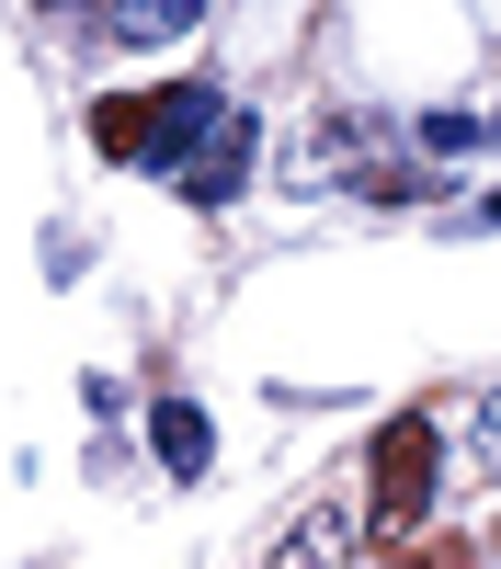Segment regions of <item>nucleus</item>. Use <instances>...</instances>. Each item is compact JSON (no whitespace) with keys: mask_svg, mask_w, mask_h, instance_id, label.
I'll list each match as a JSON object with an SVG mask.
<instances>
[{"mask_svg":"<svg viewBox=\"0 0 501 569\" xmlns=\"http://www.w3.org/2000/svg\"><path fill=\"white\" fill-rule=\"evenodd\" d=\"M217 126H228V91H206V80L114 91V103H91V137H103V160H126V171H171V182H182V160H194Z\"/></svg>","mask_w":501,"mask_h":569,"instance_id":"1","label":"nucleus"},{"mask_svg":"<svg viewBox=\"0 0 501 569\" xmlns=\"http://www.w3.org/2000/svg\"><path fill=\"white\" fill-rule=\"evenodd\" d=\"M433 479H444V433H433V410H399L388 433H377V525L410 536L433 512Z\"/></svg>","mask_w":501,"mask_h":569,"instance_id":"2","label":"nucleus"},{"mask_svg":"<svg viewBox=\"0 0 501 569\" xmlns=\"http://www.w3.org/2000/svg\"><path fill=\"white\" fill-rule=\"evenodd\" d=\"M251 149H262V126H251L240 103H228V126L206 137L194 160H182V194H194V206H228V194H240V182H251Z\"/></svg>","mask_w":501,"mask_h":569,"instance_id":"3","label":"nucleus"},{"mask_svg":"<svg viewBox=\"0 0 501 569\" xmlns=\"http://www.w3.org/2000/svg\"><path fill=\"white\" fill-rule=\"evenodd\" d=\"M149 445H160L171 479H206V467H217V433H206L194 399H160V410H149Z\"/></svg>","mask_w":501,"mask_h":569,"instance_id":"4","label":"nucleus"},{"mask_svg":"<svg viewBox=\"0 0 501 569\" xmlns=\"http://www.w3.org/2000/svg\"><path fill=\"white\" fill-rule=\"evenodd\" d=\"M114 46H171V34H194L206 23V0H114Z\"/></svg>","mask_w":501,"mask_h":569,"instance_id":"5","label":"nucleus"},{"mask_svg":"<svg viewBox=\"0 0 501 569\" xmlns=\"http://www.w3.org/2000/svg\"><path fill=\"white\" fill-rule=\"evenodd\" d=\"M410 149H422V160H455V149H479V114H422V126H410Z\"/></svg>","mask_w":501,"mask_h":569,"instance_id":"6","label":"nucleus"},{"mask_svg":"<svg viewBox=\"0 0 501 569\" xmlns=\"http://www.w3.org/2000/svg\"><path fill=\"white\" fill-rule=\"evenodd\" d=\"M490 456H501V399H490Z\"/></svg>","mask_w":501,"mask_h":569,"instance_id":"7","label":"nucleus"},{"mask_svg":"<svg viewBox=\"0 0 501 569\" xmlns=\"http://www.w3.org/2000/svg\"><path fill=\"white\" fill-rule=\"evenodd\" d=\"M479 217H490V228H501V194H490V206H479Z\"/></svg>","mask_w":501,"mask_h":569,"instance_id":"8","label":"nucleus"},{"mask_svg":"<svg viewBox=\"0 0 501 569\" xmlns=\"http://www.w3.org/2000/svg\"><path fill=\"white\" fill-rule=\"evenodd\" d=\"M490 137H501V126H490Z\"/></svg>","mask_w":501,"mask_h":569,"instance_id":"9","label":"nucleus"}]
</instances>
